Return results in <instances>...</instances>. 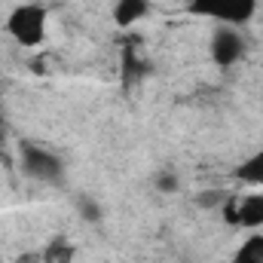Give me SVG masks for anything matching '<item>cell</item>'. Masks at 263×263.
I'll return each instance as SVG.
<instances>
[{
    "mask_svg": "<svg viewBox=\"0 0 263 263\" xmlns=\"http://www.w3.org/2000/svg\"><path fill=\"white\" fill-rule=\"evenodd\" d=\"M73 254H77V248L67 242L65 236H59V239H52V242L43 248L40 263H70L73 260Z\"/></svg>",
    "mask_w": 263,
    "mask_h": 263,
    "instance_id": "cell-10",
    "label": "cell"
},
{
    "mask_svg": "<svg viewBox=\"0 0 263 263\" xmlns=\"http://www.w3.org/2000/svg\"><path fill=\"white\" fill-rule=\"evenodd\" d=\"M147 15H150V0H117V6H114L117 28H135Z\"/></svg>",
    "mask_w": 263,
    "mask_h": 263,
    "instance_id": "cell-7",
    "label": "cell"
},
{
    "mask_svg": "<svg viewBox=\"0 0 263 263\" xmlns=\"http://www.w3.org/2000/svg\"><path fill=\"white\" fill-rule=\"evenodd\" d=\"M120 73H123V83L126 86H138L147 73H150V62L138 52L135 43H126L123 49V65H120Z\"/></svg>",
    "mask_w": 263,
    "mask_h": 263,
    "instance_id": "cell-5",
    "label": "cell"
},
{
    "mask_svg": "<svg viewBox=\"0 0 263 263\" xmlns=\"http://www.w3.org/2000/svg\"><path fill=\"white\" fill-rule=\"evenodd\" d=\"M187 3L196 15L214 18L217 25H230V28L251 22V15L257 9V0H187Z\"/></svg>",
    "mask_w": 263,
    "mask_h": 263,
    "instance_id": "cell-2",
    "label": "cell"
},
{
    "mask_svg": "<svg viewBox=\"0 0 263 263\" xmlns=\"http://www.w3.org/2000/svg\"><path fill=\"white\" fill-rule=\"evenodd\" d=\"M6 31L25 49L43 46V40H46V6H40V3H22V6H15L9 12V18H6Z\"/></svg>",
    "mask_w": 263,
    "mask_h": 263,
    "instance_id": "cell-1",
    "label": "cell"
},
{
    "mask_svg": "<svg viewBox=\"0 0 263 263\" xmlns=\"http://www.w3.org/2000/svg\"><path fill=\"white\" fill-rule=\"evenodd\" d=\"M233 263H263V233H251L233 254Z\"/></svg>",
    "mask_w": 263,
    "mask_h": 263,
    "instance_id": "cell-9",
    "label": "cell"
},
{
    "mask_svg": "<svg viewBox=\"0 0 263 263\" xmlns=\"http://www.w3.org/2000/svg\"><path fill=\"white\" fill-rule=\"evenodd\" d=\"M236 217L242 230H260L263 227V193H251V196L236 199Z\"/></svg>",
    "mask_w": 263,
    "mask_h": 263,
    "instance_id": "cell-6",
    "label": "cell"
},
{
    "mask_svg": "<svg viewBox=\"0 0 263 263\" xmlns=\"http://www.w3.org/2000/svg\"><path fill=\"white\" fill-rule=\"evenodd\" d=\"M3 144H6V123H3V114H0V153H3Z\"/></svg>",
    "mask_w": 263,
    "mask_h": 263,
    "instance_id": "cell-13",
    "label": "cell"
},
{
    "mask_svg": "<svg viewBox=\"0 0 263 263\" xmlns=\"http://www.w3.org/2000/svg\"><path fill=\"white\" fill-rule=\"evenodd\" d=\"M208 52H211L214 65L230 67V65H236V62H242V55H245V37L236 28H230V25H217L214 34H211Z\"/></svg>",
    "mask_w": 263,
    "mask_h": 263,
    "instance_id": "cell-4",
    "label": "cell"
},
{
    "mask_svg": "<svg viewBox=\"0 0 263 263\" xmlns=\"http://www.w3.org/2000/svg\"><path fill=\"white\" fill-rule=\"evenodd\" d=\"M80 214H83L86 220H98V217H101V208H98L92 199H80Z\"/></svg>",
    "mask_w": 263,
    "mask_h": 263,
    "instance_id": "cell-11",
    "label": "cell"
},
{
    "mask_svg": "<svg viewBox=\"0 0 263 263\" xmlns=\"http://www.w3.org/2000/svg\"><path fill=\"white\" fill-rule=\"evenodd\" d=\"M18 162H22V172H25L28 178H34V181L59 184V181L65 178V162H62L55 153H49V150H43V147H37V144H25Z\"/></svg>",
    "mask_w": 263,
    "mask_h": 263,
    "instance_id": "cell-3",
    "label": "cell"
},
{
    "mask_svg": "<svg viewBox=\"0 0 263 263\" xmlns=\"http://www.w3.org/2000/svg\"><path fill=\"white\" fill-rule=\"evenodd\" d=\"M233 178L242 181V184H251V187H263V147L254 150L251 156H245V159L233 168Z\"/></svg>",
    "mask_w": 263,
    "mask_h": 263,
    "instance_id": "cell-8",
    "label": "cell"
},
{
    "mask_svg": "<svg viewBox=\"0 0 263 263\" xmlns=\"http://www.w3.org/2000/svg\"><path fill=\"white\" fill-rule=\"evenodd\" d=\"M156 190L172 193V190H178V184H175V178H172V175H159V178H156Z\"/></svg>",
    "mask_w": 263,
    "mask_h": 263,
    "instance_id": "cell-12",
    "label": "cell"
}]
</instances>
